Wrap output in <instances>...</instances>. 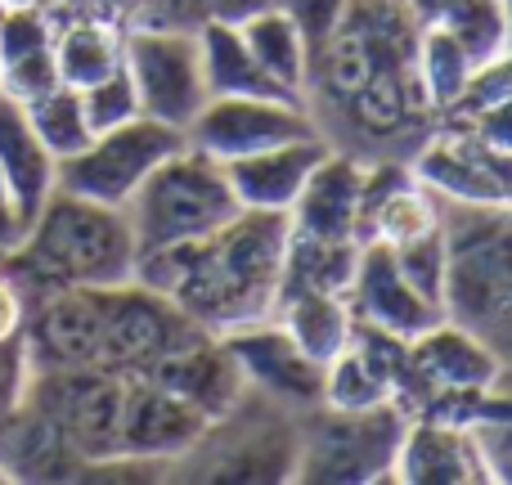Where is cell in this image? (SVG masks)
Masks as SVG:
<instances>
[{
    "label": "cell",
    "instance_id": "obj_1",
    "mask_svg": "<svg viewBox=\"0 0 512 485\" xmlns=\"http://www.w3.org/2000/svg\"><path fill=\"white\" fill-rule=\"evenodd\" d=\"M288 216L239 212L216 234L135 256V283L171 297L203 333L225 337L261 324L279 306Z\"/></svg>",
    "mask_w": 512,
    "mask_h": 485
},
{
    "label": "cell",
    "instance_id": "obj_2",
    "mask_svg": "<svg viewBox=\"0 0 512 485\" xmlns=\"http://www.w3.org/2000/svg\"><path fill=\"white\" fill-rule=\"evenodd\" d=\"M9 256L36 288H117L135 279L126 212L63 189L45 198Z\"/></svg>",
    "mask_w": 512,
    "mask_h": 485
},
{
    "label": "cell",
    "instance_id": "obj_3",
    "mask_svg": "<svg viewBox=\"0 0 512 485\" xmlns=\"http://www.w3.org/2000/svg\"><path fill=\"white\" fill-rule=\"evenodd\" d=\"M508 207L445 203V283L441 315L508 355L512 324V265Z\"/></svg>",
    "mask_w": 512,
    "mask_h": 485
},
{
    "label": "cell",
    "instance_id": "obj_4",
    "mask_svg": "<svg viewBox=\"0 0 512 485\" xmlns=\"http://www.w3.org/2000/svg\"><path fill=\"white\" fill-rule=\"evenodd\" d=\"M122 212L131 225L135 256H140L207 239L225 221H234L243 207L230 189L225 162L198 153L194 144H180L167 162H158L144 176V185L135 189Z\"/></svg>",
    "mask_w": 512,
    "mask_h": 485
},
{
    "label": "cell",
    "instance_id": "obj_5",
    "mask_svg": "<svg viewBox=\"0 0 512 485\" xmlns=\"http://www.w3.org/2000/svg\"><path fill=\"white\" fill-rule=\"evenodd\" d=\"M409 414L400 405L378 409H328L306 441L292 454V477L297 481H387L396 463L400 436H405Z\"/></svg>",
    "mask_w": 512,
    "mask_h": 485
},
{
    "label": "cell",
    "instance_id": "obj_6",
    "mask_svg": "<svg viewBox=\"0 0 512 485\" xmlns=\"http://www.w3.org/2000/svg\"><path fill=\"white\" fill-rule=\"evenodd\" d=\"M180 144H185V131L140 113L131 122L113 126V131H99L81 153L63 158L54 171V189L104 207H126L135 189L144 185V176L158 162H167Z\"/></svg>",
    "mask_w": 512,
    "mask_h": 485
},
{
    "label": "cell",
    "instance_id": "obj_7",
    "mask_svg": "<svg viewBox=\"0 0 512 485\" xmlns=\"http://www.w3.org/2000/svg\"><path fill=\"white\" fill-rule=\"evenodd\" d=\"M122 68L135 86L140 113L162 126H176V131H189V122L212 99L207 72H203V50H198V32H144V27H126Z\"/></svg>",
    "mask_w": 512,
    "mask_h": 485
},
{
    "label": "cell",
    "instance_id": "obj_8",
    "mask_svg": "<svg viewBox=\"0 0 512 485\" xmlns=\"http://www.w3.org/2000/svg\"><path fill=\"white\" fill-rule=\"evenodd\" d=\"M203 337V328L185 315L171 297L144 288V283H117L104 288V333H99V369L108 373H149L171 351Z\"/></svg>",
    "mask_w": 512,
    "mask_h": 485
},
{
    "label": "cell",
    "instance_id": "obj_9",
    "mask_svg": "<svg viewBox=\"0 0 512 485\" xmlns=\"http://www.w3.org/2000/svg\"><path fill=\"white\" fill-rule=\"evenodd\" d=\"M319 135L310 122L301 99H279V95H234V99H207L203 113L189 122L185 144L216 162H234L248 153L274 149L288 140H306Z\"/></svg>",
    "mask_w": 512,
    "mask_h": 485
},
{
    "label": "cell",
    "instance_id": "obj_10",
    "mask_svg": "<svg viewBox=\"0 0 512 485\" xmlns=\"http://www.w3.org/2000/svg\"><path fill=\"white\" fill-rule=\"evenodd\" d=\"M414 180L454 207H512L508 149L486 144L472 126L454 122L423 144L414 158Z\"/></svg>",
    "mask_w": 512,
    "mask_h": 485
},
{
    "label": "cell",
    "instance_id": "obj_11",
    "mask_svg": "<svg viewBox=\"0 0 512 485\" xmlns=\"http://www.w3.org/2000/svg\"><path fill=\"white\" fill-rule=\"evenodd\" d=\"M104 288H45L27 306L23 351L32 369H99Z\"/></svg>",
    "mask_w": 512,
    "mask_h": 485
},
{
    "label": "cell",
    "instance_id": "obj_12",
    "mask_svg": "<svg viewBox=\"0 0 512 485\" xmlns=\"http://www.w3.org/2000/svg\"><path fill=\"white\" fill-rule=\"evenodd\" d=\"M346 306H351L355 324L378 328L387 337L414 342L418 333H427L432 324H441V306L427 301L414 283L405 279V270L396 265L387 243H360L355 256L351 283H346Z\"/></svg>",
    "mask_w": 512,
    "mask_h": 485
},
{
    "label": "cell",
    "instance_id": "obj_13",
    "mask_svg": "<svg viewBox=\"0 0 512 485\" xmlns=\"http://www.w3.org/2000/svg\"><path fill=\"white\" fill-rule=\"evenodd\" d=\"M212 418L153 378H126L122 463H171L207 441Z\"/></svg>",
    "mask_w": 512,
    "mask_h": 485
},
{
    "label": "cell",
    "instance_id": "obj_14",
    "mask_svg": "<svg viewBox=\"0 0 512 485\" xmlns=\"http://www.w3.org/2000/svg\"><path fill=\"white\" fill-rule=\"evenodd\" d=\"M230 360L239 364L243 387L261 391L270 400H288V405H319L324 396V369L301 355V346L279 328V319H261V324L234 328L221 337Z\"/></svg>",
    "mask_w": 512,
    "mask_h": 485
},
{
    "label": "cell",
    "instance_id": "obj_15",
    "mask_svg": "<svg viewBox=\"0 0 512 485\" xmlns=\"http://www.w3.org/2000/svg\"><path fill=\"white\" fill-rule=\"evenodd\" d=\"M405 342L378 328L355 324V337L342 355L324 369V409H378L405 400Z\"/></svg>",
    "mask_w": 512,
    "mask_h": 485
},
{
    "label": "cell",
    "instance_id": "obj_16",
    "mask_svg": "<svg viewBox=\"0 0 512 485\" xmlns=\"http://www.w3.org/2000/svg\"><path fill=\"white\" fill-rule=\"evenodd\" d=\"M391 481L409 485H490V472L477 454L468 423L432 414H409L400 436Z\"/></svg>",
    "mask_w": 512,
    "mask_h": 485
},
{
    "label": "cell",
    "instance_id": "obj_17",
    "mask_svg": "<svg viewBox=\"0 0 512 485\" xmlns=\"http://www.w3.org/2000/svg\"><path fill=\"white\" fill-rule=\"evenodd\" d=\"M360 185L364 167L346 153H324L310 180L301 185L288 212V230L324 243H360Z\"/></svg>",
    "mask_w": 512,
    "mask_h": 485
},
{
    "label": "cell",
    "instance_id": "obj_18",
    "mask_svg": "<svg viewBox=\"0 0 512 485\" xmlns=\"http://www.w3.org/2000/svg\"><path fill=\"white\" fill-rule=\"evenodd\" d=\"M324 153H328L324 135H306V140H288V144H274V149L225 162V176H230V189L243 212L288 216L301 185L310 180V171L324 162Z\"/></svg>",
    "mask_w": 512,
    "mask_h": 485
},
{
    "label": "cell",
    "instance_id": "obj_19",
    "mask_svg": "<svg viewBox=\"0 0 512 485\" xmlns=\"http://www.w3.org/2000/svg\"><path fill=\"white\" fill-rule=\"evenodd\" d=\"M135 378L162 382L167 391H176V396H185L189 405L203 409L212 423H221V418L239 405L243 391H248V387H243L239 364L230 360L225 342H221V337H212V333L194 337L189 346L171 351L167 360H158L149 373H135Z\"/></svg>",
    "mask_w": 512,
    "mask_h": 485
},
{
    "label": "cell",
    "instance_id": "obj_20",
    "mask_svg": "<svg viewBox=\"0 0 512 485\" xmlns=\"http://www.w3.org/2000/svg\"><path fill=\"white\" fill-rule=\"evenodd\" d=\"M54 153L36 140V131L27 126L23 104L0 95V176H5L9 194H14L18 212L32 221L41 212V203L54 194Z\"/></svg>",
    "mask_w": 512,
    "mask_h": 485
},
{
    "label": "cell",
    "instance_id": "obj_21",
    "mask_svg": "<svg viewBox=\"0 0 512 485\" xmlns=\"http://www.w3.org/2000/svg\"><path fill=\"white\" fill-rule=\"evenodd\" d=\"M274 319L319 369H328L355 337V315L346 306V292H283Z\"/></svg>",
    "mask_w": 512,
    "mask_h": 485
},
{
    "label": "cell",
    "instance_id": "obj_22",
    "mask_svg": "<svg viewBox=\"0 0 512 485\" xmlns=\"http://www.w3.org/2000/svg\"><path fill=\"white\" fill-rule=\"evenodd\" d=\"M243 41H248L252 59L261 63V72L283 90L288 99H306L310 90V50L301 41V32L292 27V18L279 5H265L239 23Z\"/></svg>",
    "mask_w": 512,
    "mask_h": 485
},
{
    "label": "cell",
    "instance_id": "obj_23",
    "mask_svg": "<svg viewBox=\"0 0 512 485\" xmlns=\"http://www.w3.org/2000/svg\"><path fill=\"white\" fill-rule=\"evenodd\" d=\"M122 50H126V27L108 23V18H77V23L54 27V68L59 81L72 90H86L95 81H104L108 72L122 68Z\"/></svg>",
    "mask_w": 512,
    "mask_h": 485
},
{
    "label": "cell",
    "instance_id": "obj_24",
    "mask_svg": "<svg viewBox=\"0 0 512 485\" xmlns=\"http://www.w3.org/2000/svg\"><path fill=\"white\" fill-rule=\"evenodd\" d=\"M198 50H203V72H207V90H212V99H234V95H279V99H288L261 72V63L252 59L239 23L207 18V23L198 27Z\"/></svg>",
    "mask_w": 512,
    "mask_h": 485
},
{
    "label": "cell",
    "instance_id": "obj_25",
    "mask_svg": "<svg viewBox=\"0 0 512 485\" xmlns=\"http://www.w3.org/2000/svg\"><path fill=\"white\" fill-rule=\"evenodd\" d=\"M414 77L423 86L427 108H454L477 77V59L441 23H423L414 32Z\"/></svg>",
    "mask_w": 512,
    "mask_h": 485
},
{
    "label": "cell",
    "instance_id": "obj_26",
    "mask_svg": "<svg viewBox=\"0 0 512 485\" xmlns=\"http://www.w3.org/2000/svg\"><path fill=\"white\" fill-rule=\"evenodd\" d=\"M360 243H324L288 230V252H283V292H346L355 270Z\"/></svg>",
    "mask_w": 512,
    "mask_h": 485
},
{
    "label": "cell",
    "instance_id": "obj_27",
    "mask_svg": "<svg viewBox=\"0 0 512 485\" xmlns=\"http://www.w3.org/2000/svg\"><path fill=\"white\" fill-rule=\"evenodd\" d=\"M23 113H27V126L36 131V140L54 153V162L72 158V153H81L95 140V131L86 122V108H81V95L72 86H63V81L54 90H45V95H36L32 104H23Z\"/></svg>",
    "mask_w": 512,
    "mask_h": 485
},
{
    "label": "cell",
    "instance_id": "obj_28",
    "mask_svg": "<svg viewBox=\"0 0 512 485\" xmlns=\"http://www.w3.org/2000/svg\"><path fill=\"white\" fill-rule=\"evenodd\" d=\"M436 23L477 59V68L508 59V0H454Z\"/></svg>",
    "mask_w": 512,
    "mask_h": 485
},
{
    "label": "cell",
    "instance_id": "obj_29",
    "mask_svg": "<svg viewBox=\"0 0 512 485\" xmlns=\"http://www.w3.org/2000/svg\"><path fill=\"white\" fill-rule=\"evenodd\" d=\"M81 95V108H86V122L90 131H113V126L131 122V117H140V99H135V86L131 77H126V68L108 72L104 81H95V86L77 90Z\"/></svg>",
    "mask_w": 512,
    "mask_h": 485
},
{
    "label": "cell",
    "instance_id": "obj_30",
    "mask_svg": "<svg viewBox=\"0 0 512 485\" xmlns=\"http://www.w3.org/2000/svg\"><path fill=\"white\" fill-rule=\"evenodd\" d=\"M391 256H396V265L405 270V279L414 283L418 292H423L427 301H436L441 306V283H445V225L432 234H423V239L405 243V247H391Z\"/></svg>",
    "mask_w": 512,
    "mask_h": 485
},
{
    "label": "cell",
    "instance_id": "obj_31",
    "mask_svg": "<svg viewBox=\"0 0 512 485\" xmlns=\"http://www.w3.org/2000/svg\"><path fill=\"white\" fill-rule=\"evenodd\" d=\"M216 18V0H135L131 18L122 27H144V32H198Z\"/></svg>",
    "mask_w": 512,
    "mask_h": 485
},
{
    "label": "cell",
    "instance_id": "obj_32",
    "mask_svg": "<svg viewBox=\"0 0 512 485\" xmlns=\"http://www.w3.org/2000/svg\"><path fill=\"white\" fill-rule=\"evenodd\" d=\"M54 45V18L45 5L36 9H5L0 14V63L23 59V54L50 50Z\"/></svg>",
    "mask_w": 512,
    "mask_h": 485
},
{
    "label": "cell",
    "instance_id": "obj_33",
    "mask_svg": "<svg viewBox=\"0 0 512 485\" xmlns=\"http://www.w3.org/2000/svg\"><path fill=\"white\" fill-rule=\"evenodd\" d=\"M59 86V68H54V54L50 50H36L23 54V59H9L0 63V95L14 99V104H32L36 95Z\"/></svg>",
    "mask_w": 512,
    "mask_h": 485
},
{
    "label": "cell",
    "instance_id": "obj_34",
    "mask_svg": "<svg viewBox=\"0 0 512 485\" xmlns=\"http://www.w3.org/2000/svg\"><path fill=\"white\" fill-rule=\"evenodd\" d=\"M274 5L292 18V27L301 32L310 59H315L319 45H324L328 36L337 32V23L346 18V5H351V0H274Z\"/></svg>",
    "mask_w": 512,
    "mask_h": 485
},
{
    "label": "cell",
    "instance_id": "obj_35",
    "mask_svg": "<svg viewBox=\"0 0 512 485\" xmlns=\"http://www.w3.org/2000/svg\"><path fill=\"white\" fill-rule=\"evenodd\" d=\"M27 387H32V364H27L23 337L0 346V414H14L23 405Z\"/></svg>",
    "mask_w": 512,
    "mask_h": 485
},
{
    "label": "cell",
    "instance_id": "obj_36",
    "mask_svg": "<svg viewBox=\"0 0 512 485\" xmlns=\"http://www.w3.org/2000/svg\"><path fill=\"white\" fill-rule=\"evenodd\" d=\"M23 324H27V297H23V283L18 274L0 270V346L23 337Z\"/></svg>",
    "mask_w": 512,
    "mask_h": 485
},
{
    "label": "cell",
    "instance_id": "obj_37",
    "mask_svg": "<svg viewBox=\"0 0 512 485\" xmlns=\"http://www.w3.org/2000/svg\"><path fill=\"white\" fill-rule=\"evenodd\" d=\"M23 230H27V216L18 212L14 194H9L5 176H0V256H9V252H14L18 239H23Z\"/></svg>",
    "mask_w": 512,
    "mask_h": 485
},
{
    "label": "cell",
    "instance_id": "obj_38",
    "mask_svg": "<svg viewBox=\"0 0 512 485\" xmlns=\"http://www.w3.org/2000/svg\"><path fill=\"white\" fill-rule=\"evenodd\" d=\"M400 5H405V14L414 18L418 27H423V23H436V18H441L445 9L454 5V0H400Z\"/></svg>",
    "mask_w": 512,
    "mask_h": 485
},
{
    "label": "cell",
    "instance_id": "obj_39",
    "mask_svg": "<svg viewBox=\"0 0 512 485\" xmlns=\"http://www.w3.org/2000/svg\"><path fill=\"white\" fill-rule=\"evenodd\" d=\"M274 5V0H216V18H225V23H243L248 14H256V9Z\"/></svg>",
    "mask_w": 512,
    "mask_h": 485
},
{
    "label": "cell",
    "instance_id": "obj_40",
    "mask_svg": "<svg viewBox=\"0 0 512 485\" xmlns=\"http://www.w3.org/2000/svg\"><path fill=\"white\" fill-rule=\"evenodd\" d=\"M36 5H50V0H0V14L5 9H36Z\"/></svg>",
    "mask_w": 512,
    "mask_h": 485
},
{
    "label": "cell",
    "instance_id": "obj_41",
    "mask_svg": "<svg viewBox=\"0 0 512 485\" xmlns=\"http://www.w3.org/2000/svg\"><path fill=\"white\" fill-rule=\"evenodd\" d=\"M14 481H18V472H14V468H9V463H5V459H0V485H14Z\"/></svg>",
    "mask_w": 512,
    "mask_h": 485
}]
</instances>
